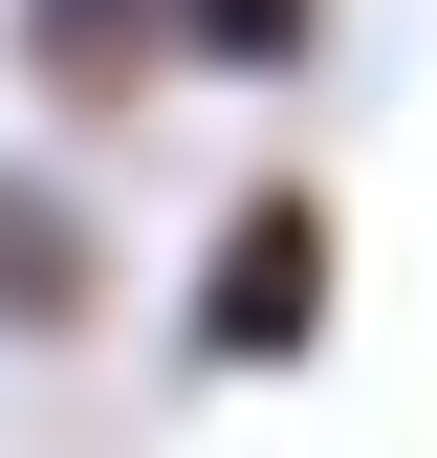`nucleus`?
<instances>
[{
	"instance_id": "f257e3e1",
	"label": "nucleus",
	"mask_w": 437,
	"mask_h": 458,
	"mask_svg": "<svg viewBox=\"0 0 437 458\" xmlns=\"http://www.w3.org/2000/svg\"><path fill=\"white\" fill-rule=\"evenodd\" d=\"M328 306H350V218H328L306 175H262V197H218L176 350H197L218 393H241V371H306V350H328Z\"/></svg>"
},
{
	"instance_id": "20e7f679",
	"label": "nucleus",
	"mask_w": 437,
	"mask_h": 458,
	"mask_svg": "<svg viewBox=\"0 0 437 458\" xmlns=\"http://www.w3.org/2000/svg\"><path fill=\"white\" fill-rule=\"evenodd\" d=\"M328 44V0H176V66H218V88H285Z\"/></svg>"
},
{
	"instance_id": "f03ea898",
	"label": "nucleus",
	"mask_w": 437,
	"mask_h": 458,
	"mask_svg": "<svg viewBox=\"0 0 437 458\" xmlns=\"http://www.w3.org/2000/svg\"><path fill=\"white\" fill-rule=\"evenodd\" d=\"M22 88H44V109H132V88H176V0H22Z\"/></svg>"
},
{
	"instance_id": "7ed1b4c3",
	"label": "nucleus",
	"mask_w": 437,
	"mask_h": 458,
	"mask_svg": "<svg viewBox=\"0 0 437 458\" xmlns=\"http://www.w3.org/2000/svg\"><path fill=\"white\" fill-rule=\"evenodd\" d=\"M88 284H109L88 218L44 197V175H0V327H88Z\"/></svg>"
}]
</instances>
